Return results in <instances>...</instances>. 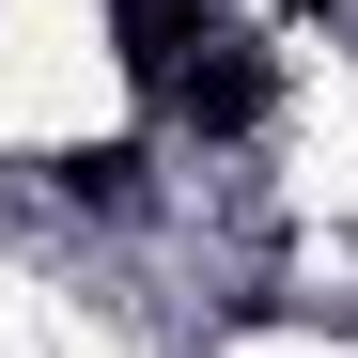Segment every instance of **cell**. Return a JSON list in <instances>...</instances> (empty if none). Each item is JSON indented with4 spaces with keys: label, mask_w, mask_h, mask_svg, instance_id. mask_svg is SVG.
<instances>
[{
    "label": "cell",
    "mask_w": 358,
    "mask_h": 358,
    "mask_svg": "<svg viewBox=\"0 0 358 358\" xmlns=\"http://www.w3.org/2000/svg\"><path fill=\"white\" fill-rule=\"evenodd\" d=\"M109 31H125V78H141V94H171V78L218 47V16H203V0H125Z\"/></svg>",
    "instance_id": "cell-1"
},
{
    "label": "cell",
    "mask_w": 358,
    "mask_h": 358,
    "mask_svg": "<svg viewBox=\"0 0 358 358\" xmlns=\"http://www.w3.org/2000/svg\"><path fill=\"white\" fill-rule=\"evenodd\" d=\"M171 109H187V125H250V109H265V63H250V47H234V31H218V47H203V63H187V78H171Z\"/></svg>",
    "instance_id": "cell-2"
},
{
    "label": "cell",
    "mask_w": 358,
    "mask_h": 358,
    "mask_svg": "<svg viewBox=\"0 0 358 358\" xmlns=\"http://www.w3.org/2000/svg\"><path fill=\"white\" fill-rule=\"evenodd\" d=\"M296 16H327V0H296Z\"/></svg>",
    "instance_id": "cell-3"
}]
</instances>
